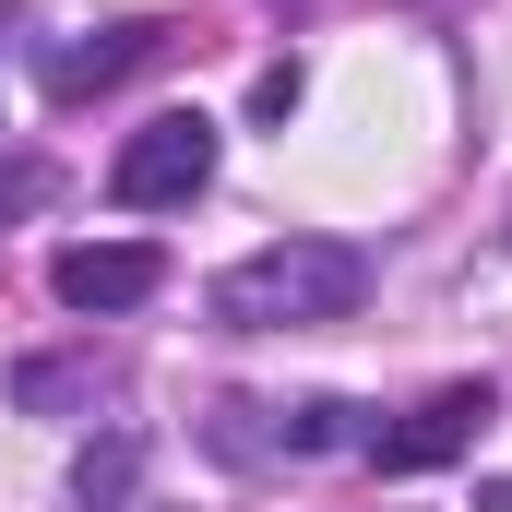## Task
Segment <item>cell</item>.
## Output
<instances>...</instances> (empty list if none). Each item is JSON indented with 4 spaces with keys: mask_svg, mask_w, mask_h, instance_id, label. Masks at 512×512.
<instances>
[{
    "mask_svg": "<svg viewBox=\"0 0 512 512\" xmlns=\"http://www.w3.org/2000/svg\"><path fill=\"white\" fill-rule=\"evenodd\" d=\"M358 298H370V251H346V239H274L215 274V322H239V334H310V322H346Z\"/></svg>",
    "mask_w": 512,
    "mask_h": 512,
    "instance_id": "obj_1",
    "label": "cell"
},
{
    "mask_svg": "<svg viewBox=\"0 0 512 512\" xmlns=\"http://www.w3.org/2000/svg\"><path fill=\"white\" fill-rule=\"evenodd\" d=\"M203 179H215V120H203V108H155V120H143L120 155H108V191H120L131 215H155V203H191Z\"/></svg>",
    "mask_w": 512,
    "mask_h": 512,
    "instance_id": "obj_2",
    "label": "cell"
},
{
    "mask_svg": "<svg viewBox=\"0 0 512 512\" xmlns=\"http://www.w3.org/2000/svg\"><path fill=\"white\" fill-rule=\"evenodd\" d=\"M489 417H501V393H489V382H441L429 405H405L393 429H370V465H382V477H429V465H453Z\"/></svg>",
    "mask_w": 512,
    "mask_h": 512,
    "instance_id": "obj_3",
    "label": "cell"
},
{
    "mask_svg": "<svg viewBox=\"0 0 512 512\" xmlns=\"http://www.w3.org/2000/svg\"><path fill=\"white\" fill-rule=\"evenodd\" d=\"M48 286H60V310H143L155 286H167V262H155V239H72V251L48 262Z\"/></svg>",
    "mask_w": 512,
    "mask_h": 512,
    "instance_id": "obj_4",
    "label": "cell"
},
{
    "mask_svg": "<svg viewBox=\"0 0 512 512\" xmlns=\"http://www.w3.org/2000/svg\"><path fill=\"white\" fill-rule=\"evenodd\" d=\"M131 60H155V24H108L96 48H48V96H96V84H120Z\"/></svg>",
    "mask_w": 512,
    "mask_h": 512,
    "instance_id": "obj_5",
    "label": "cell"
},
{
    "mask_svg": "<svg viewBox=\"0 0 512 512\" xmlns=\"http://www.w3.org/2000/svg\"><path fill=\"white\" fill-rule=\"evenodd\" d=\"M370 429H382L370 405L322 393V405H298V417H286V453H370Z\"/></svg>",
    "mask_w": 512,
    "mask_h": 512,
    "instance_id": "obj_6",
    "label": "cell"
},
{
    "mask_svg": "<svg viewBox=\"0 0 512 512\" xmlns=\"http://www.w3.org/2000/svg\"><path fill=\"white\" fill-rule=\"evenodd\" d=\"M131 465H143V441H131V429H108V441H96V453L72 465V489H84V512H120V501H131Z\"/></svg>",
    "mask_w": 512,
    "mask_h": 512,
    "instance_id": "obj_7",
    "label": "cell"
},
{
    "mask_svg": "<svg viewBox=\"0 0 512 512\" xmlns=\"http://www.w3.org/2000/svg\"><path fill=\"white\" fill-rule=\"evenodd\" d=\"M298 96H310V84H298V60H274V72L251 84V108H262V120H298Z\"/></svg>",
    "mask_w": 512,
    "mask_h": 512,
    "instance_id": "obj_8",
    "label": "cell"
},
{
    "mask_svg": "<svg viewBox=\"0 0 512 512\" xmlns=\"http://www.w3.org/2000/svg\"><path fill=\"white\" fill-rule=\"evenodd\" d=\"M24 203H48V167H12L0 179V215H24Z\"/></svg>",
    "mask_w": 512,
    "mask_h": 512,
    "instance_id": "obj_9",
    "label": "cell"
},
{
    "mask_svg": "<svg viewBox=\"0 0 512 512\" xmlns=\"http://www.w3.org/2000/svg\"><path fill=\"white\" fill-rule=\"evenodd\" d=\"M477 512H512V477H489V489H477Z\"/></svg>",
    "mask_w": 512,
    "mask_h": 512,
    "instance_id": "obj_10",
    "label": "cell"
}]
</instances>
